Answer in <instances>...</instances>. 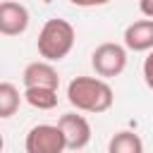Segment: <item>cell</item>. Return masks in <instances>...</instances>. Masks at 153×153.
<instances>
[{"label": "cell", "instance_id": "cell-1", "mask_svg": "<svg viewBox=\"0 0 153 153\" xmlns=\"http://www.w3.org/2000/svg\"><path fill=\"white\" fill-rule=\"evenodd\" d=\"M67 100L79 112H108L112 108L115 93L103 76H74L67 86Z\"/></svg>", "mask_w": 153, "mask_h": 153}, {"label": "cell", "instance_id": "cell-2", "mask_svg": "<svg viewBox=\"0 0 153 153\" xmlns=\"http://www.w3.org/2000/svg\"><path fill=\"white\" fill-rule=\"evenodd\" d=\"M74 41H76V33H74V26L67 22V19H60V17H53L48 19L41 31H38V41H36V48H38V55L48 62H57L62 57H67L74 48Z\"/></svg>", "mask_w": 153, "mask_h": 153}, {"label": "cell", "instance_id": "cell-3", "mask_svg": "<svg viewBox=\"0 0 153 153\" xmlns=\"http://www.w3.org/2000/svg\"><path fill=\"white\" fill-rule=\"evenodd\" d=\"M91 67L98 76L103 79H112L120 76L127 67V45L120 43H100L93 53H91Z\"/></svg>", "mask_w": 153, "mask_h": 153}, {"label": "cell", "instance_id": "cell-4", "mask_svg": "<svg viewBox=\"0 0 153 153\" xmlns=\"http://www.w3.org/2000/svg\"><path fill=\"white\" fill-rule=\"evenodd\" d=\"M26 153H65L67 139L60 129V124H36L29 129L24 139Z\"/></svg>", "mask_w": 153, "mask_h": 153}, {"label": "cell", "instance_id": "cell-5", "mask_svg": "<svg viewBox=\"0 0 153 153\" xmlns=\"http://www.w3.org/2000/svg\"><path fill=\"white\" fill-rule=\"evenodd\" d=\"M65 139H67V148L69 151H81L88 146L91 141V124L84 115H76V112H67L57 120Z\"/></svg>", "mask_w": 153, "mask_h": 153}, {"label": "cell", "instance_id": "cell-6", "mask_svg": "<svg viewBox=\"0 0 153 153\" xmlns=\"http://www.w3.org/2000/svg\"><path fill=\"white\" fill-rule=\"evenodd\" d=\"M29 29V10L17 0L0 2V33L2 36H19Z\"/></svg>", "mask_w": 153, "mask_h": 153}, {"label": "cell", "instance_id": "cell-7", "mask_svg": "<svg viewBox=\"0 0 153 153\" xmlns=\"http://www.w3.org/2000/svg\"><path fill=\"white\" fill-rule=\"evenodd\" d=\"M22 81H24L26 88H33V86L57 88V86H60V74H57V69H55L48 60H36V62H29V65L24 67Z\"/></svg>", "mask_w": 153, "mask_h": 153}, {"label": "cell", "instance_id": "cell-8", "mask_svg": "<svg viewBox=\"0 0 153 153\" xmlns=\"http://www.w3.org/2000/svg\"><path fill=\"white\" fill-rule=\"evenodd\" d=\"M124 45L127 50H134V53L153 50V19L146 17V19L131 22L124 29Z\"/></svg>", "mask_w": 153, "mask_h": 153}, {"label": "cell", "instance_id": "cell-9", "mask_svg": "<svg viewBox=\"0 0 153 153\" xmlns=\"http://www.w3.org/2000/svg\"><path fill=\"white\" fill-rule=\"evenodd\" d=\"M108 153H143V141L134 131H117L108 141Z\"/></svg>", "mask_w": 153, "mask_h": 153}, {"label": "cell", "instance_id": "cell-10", "mask_svg": "<svg viewBox=\"0 0 153 153\" xmlns=\"http://www.w3.org/2000/svg\"><path fill=\"white\" fill-rule=\"evenodd\" d=\"M24 100L36 110H53L57 105V88H41V86L26 88Z\"/></svg>", "mask_w": 153, "mask_h": 153}, {"label": "cell", "instance_id": "cell-11", "mask_svg": "<svg viewBox=\"0 0 153 153\" xmlns=\"http://www.w3.org/2000/svg\"><path fill=\"white\" fill-rule=\"evenodd\" d=\"M19 103H22L19 88H17L12 81H2V84H0V117H2V120L12 117V115L19 110Z\"/></svg>", "mask_w": 153, "mask_h": 153}, {"label": "cell", "instance_id": "cell-12", "mask_svg": "<svg viewBox=\"0 0 153 153\" xmlns=\"http://www.w3.org/2000/svg\"><path fill=\"white\" fill-rule=\"evenodd\" d=\"M143 81L146 86L153 91V50H148L146 60H143Z\"/></svg>", "mask_w": 153, "mask_h": 153}, {"label": "cell", "instance_id": "cell-13", "mask_svg": "<svg viewBox=\"0 0 153 153\" xmlns=\"http://www.w3.org/2000/svg\"><path fill=\"white\" fill-rule=\"evenodd\" d=\"M69 2L76 7H100V5H108L110 0H69Z\"/></svg>", "mask_w": 153, "mask_h": 153}, {"label": "cell", "instance_id": "cell-14", "mask_svg": "<svg viewBox=\"0 0 153 153\" xmlns=\"http://www.w3.org/2000/svg\"><path fill=\"white\" fill-rule=\"evenodd\" d=\"M139 10H141L143 17L153 19V0H139Z\"/></svg>", "mask_w": 153, "mask_h": 153}, {"label": "cell", "instance_id": "cell-15", "mask_svg": "<svg viewBox=\"0 0 153 153\" xmlns=\"http://www.w3.org/2000/svg\"><path fill=\"white\" fill-rule=\"evenodd\" d=\"M72 153H79V151H72Z\"/></svg>", "mask_w": 153, "mask_h": 153}]
</instances>
